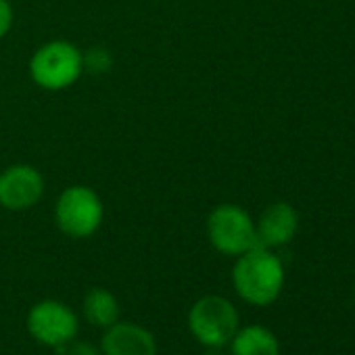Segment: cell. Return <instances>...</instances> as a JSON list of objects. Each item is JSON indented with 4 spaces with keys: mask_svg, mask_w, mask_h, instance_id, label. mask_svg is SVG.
<instances>
[{
    "mask_svg": "<svg viewBox=\"0 0 355 355\" xmlns=\"http://www.w3.org/2000/svg\"><path fill=\"white\" fill-rule=\"evenodd\" d=\"M13 28V7L9 0H0V40Z\"/></svg>",
    "mask_w": 355,
    "mask_h": 355,
    "instance_id": "4fadbf2b",
    "label": "cell"
},
{
    "mask_svg": "<svg viewBox=\"0 0 355 355\" xmlns=\"http://www.w3.org/2000/svg\"><path fill=\"white\" fill-rule=\"evenodd\" d=\"M241 318L232 301L220 295L201 297L189 311V328L205 347H224L241 328Z\"/></svg>",
    "mask_w": 355,
    "mask_h": 355,
    "instance_id": "277c9868",
    "label": "cell"
},
{
    "mask_svg": "<svg viewBox=\"0 0 355 355\" xmlns=\"http://www.w3.org/2000/svg\"><path fill=\"white\" fill-rule=\"evenodd\" d=\"M228 345L230 355H280V343L276 334L259 324L239 328Z\"/></svg>",
    "mask_w": 355,
    "mask_h": 355,
    "instance_id": "30bf717a",
    "label": "cell"
},
{
    "mask_svg": "<svg viewBox=\"0 0 355 355\" xmlns=\"http://www.w3.org/2000/svg\"><path fill=\"white\" fill-rule=\"evenodd\" d=\"M44 197V178L28 163H15L0 171V207L28 211Z\"/></svg>",
    "mask_w": 355,
    "mask_h": 355,
    "instance_id": "52a82bcc",
    "label": "cell"
},
{
    "mask_svg": "<svg viewBox=\"0 0 355 355\" xmlns=\"http://www.w3.org/2000/svg\"><path fill=\"white\" fill-rule=\"evenodd\" d=\"M103 355H157L155 336L140 324L115 322L101 338Z\"/></svg>",
    "mask_w": 355,
    "mask_h": 355,
    "instance_id": "9c48e42d",
    "label": "cell"
},
{
    "mask_svg": "<svg viewBox=\"0 0 355 355\" xmlns=\"http://www.w3.org/2000/svg\"><path fill=\"white\" fill-rule=\"evenodd\" d=\"M82 73L84 53L67 40L42 44L30 59V76L34 84L49 92H59L73 86Z\"/></svg>",
    "mask_w": 355,
    "mask_h": 355,
    "instance_id": "7a4b0ae2",
    "label": "cell"
},
{
    "mask_svg": "<svg viewBox=\"0 0 355 355\" xmlns=\"http://www.w3.org/2000/svg\"><path fill=\"white\" fill-rule=\"evenodd\" d=\"M28 332L40 345L63 349L76 340L80 330V320L71 307L61 301L44 299L36 303L28 313Z\"/></svg>",
    "mask_w": 355,
    "mask_h": 355,
    "instance_id": "8992f818",
    "label": "cell"
},
{
    "mask_svg": "<svg viewBox=\"0 0 355 355\" xmlns=\"http://www.w3.org/2000/svg\"><path fill=\"white\" fill-rule=\"evenodd\" d=\"M299 230V214L293 205L278 201L263 209L259 220L255 222L257 245L276 249L288 245Z\"/></svg>",
    "mask_w": 355,
    "mask_h": 355,
    "instance_id": "ba28073f",
    "label": "cell"
},
{
    "mask_svg": "<svg viewBox=\"0 0 355 355\" xmlns=\"http://www.w3.org/2000/svg\"><path fill=\"white\" fill-rule=\"evenodd\" d=\"M111 55L103 49H92L84 55V69L88 71H94V73H103V71H109L111 67Z\"/></svg>",
    "mask_w": 355,
    "mask_h": 355,
    "instance_id": "7c38bea8",
    "label": "cell"
},
{
    "mask_svg": "<svg viewBox=\"0 0 355 355\" xmlns=\"http://www.w3.org/2000/svg\"><path fill=\"white\" fill-rule=\"evenodd\" d=\"M65 355H103V351L98 347H94L88 340H78V343H69Z\"/></svg>",
    "mask_w": 355,
    "mask_h": 355,
    "instance_id": "5bb4252c",
    "label": "cell"
},
{
    "mask_svg": "<svg viewBox=\"0 0 355 355\" xmlns=\"http://www.w3.org/2000/svg\"><path fill=\"white\" fill-rule=\"evenodd\" d=\"M207 239L222 255L239 257L257 247L255 222L243 207L234 203H222L214 207L207 218Z\"/></svg>",
    "mask_w": 355,
    "mask_h": 355,
    "instance_id": "5b68a950",
    "label": "cell"
},
{
    "mask_svg": "<svg viewBox=\"0 0 355 355\" xmlns=\"http://www.w3.org/2000/svg\"><path fill=\"white\" fill-rule=\"evenodd\" d=\"M232 284L243 301L266 307L282 293L284 266L272 249L257 245L236 257L232 268Z\"/></svg>",
    "mask_w": 355,
    "mask_h": 355,
    "instance_id": "6da1fadb",
    "label": "cell"
},
{
    "mask_svg": "<svg viewBox=\"0 0 355 355\" xmlns=\"http://www.w3.org/2000/svg\"><path fill=\"white\" fill-rule=\"evenodd\" d=\"M105 218L103 199L98 193L84 184L67 187L55 203V222L69 239L92 236Z\"/></svg>",
    "mask_w": 355,
    "mask_h": 355,
    "instance_id": "3957f363",
    "label": "cell"
},
{
    "mask_svg": "<svg viewBox=\"0 0 355 355\" xmlns=\"http://www.w3.org/2000/svg\"><path fill=\"white\" fill-rule=\"evenodd\" d=\"M84 318L96 328H109L119 320V303L115 295L103 286L90 288L82 303Z\"/></svg>",
    "mask_w": 355,
    "mask_h": 355,
    "instance_id": "8fae6325",
    "label": "cell"
}]
</instances>
